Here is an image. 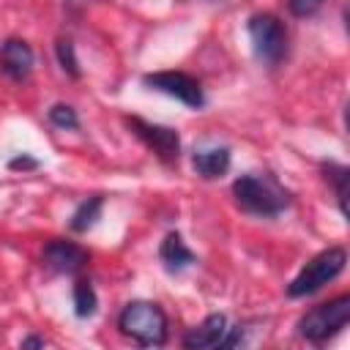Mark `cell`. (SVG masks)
I'll return each mask as SVG.
<instances>
[{"label": "cell", "instance_id": "obj_1", "mask_svg": "<svg viewBox=\"0 0 350 350\" xmlns=\"http://www.w3.org/2000/svg\"><path fill=\"white\" fill-rule=\"evenodd\" d=\"M232 197L243 213L265 216V219L279 216L290 205L287 191L273 178H260V175H241L232 183Z\"/></svg>", "mask_w": 350, "mask_h": 350}, {"label": "cell", "instance_id": "obj_2", "mask_svg": "<svg viewBox=\"0 0 350 350\" xmlns=\"http://www.w3.org/2000/svg\"><path fill=\"white\" fill-rule=\"evenodd\" d=\"M167 314L159 304L150 301H131L123 306L118 317V328L123 336L134 339L142 347H159L167 342Z\"/></svg>", "mask_w": 350, "mask_h": 350}, {"label": "cell", "instance_id": "obj_3", "mask_svg": "<svg viewBox=\"0 0 350 350\" xmlns=\"http://www.w3.org/2000/svg\"><path fill=\"white\" fill-rule=\"evenodd\" d=\"M347 265V252L342 246H331L323 249L320 254H314L301 271L298 276L287 284V295L290 298H306L312 293H317L320 287H325L328 282H334Z\"/></svg>", "mask_w": 350, "mask_h": 350}, {"label": "cell", "instance_id": "obj_4", "mask_svg": "<svg viewBox=\"0 0 350 350\" xmlns=\"http://www.w3.org/2000/svg\"><path fill=\"white\" fill-rule=\"evenodd\" d=\"M350 320V295H339L328 304L312 306L301 320H298V334L314 345L328 342L336 336Z\"/></svg>", "mask_w": 350, "mask_h": 350}, {"label": "cell", "instance_id": "obj_5", "mask_svg": "<svg viewBox=\"0 0 350 350\" xmlns=\"http://www.w3.org/2000/svg\"><path fill=\"white\" fill-rule=\"evenodd\" d=\"M246 30H249V38H252L254 57L262 66L276 68L287 55V30H284L282 19L273 16V14H254L249 19Z\"/></svg>", "mask_w": 350, "mask_h": 350}, {"label": "cell", "instance_id": "obj_6", "mask_svg": "<svg viewBox=\"0 0 350 350\" xmlns=\"http://www.w3.org/2000/svg\"><path fill=\"white\" fill-rule=\"evenodd\" d=\"M142 82L150 88V90H159L164 96H172L178 98L180 104L191 107V109H200L205 104V96H202V88L194 77L183 74V71H156V74H145Z\"/></svg>", "mask_w": 350, "mask_h": 350}, {"label": "cell", "instance_id": "obj_7", "mask_svg": "<svg viewBox=\"0 0 350 350\" xmlns=\"http://www.w3.org/2000/svg\"><path fill=\"white\" fill-rule=\"evenodd\" d=\"M129 126L161 161H167V164L178 161V156H180V137H178L175 129L159 126V123H148V120H142L137 115L129 118Z\"/></svg>", "mask_w": 350, "mask_h": 350}, {"label": "cell", "instance_id": "obj_8", "mask_svg": "<svg viewBox=\"0 0 350 350\" xmlns=\"http://www.w3.org/2000/svg\"><path fill=\"white\" fill-rule=\"evenodd\" d=\"M88 252L79 246V243H74V241H49L46 246H44V252H41V260H44V265L49 268V271H55V273H77L79 268H85V262H88Z\"/></svg>", "mask_w": 350, "mask_h": 350}, {"label": "cell", "instance_id": "obj_9", "mask_svg": "<svg viewBox=\"0 0 350 350\" xmlns=\"http://www.w3.org/2000/svg\"><path fill=\"white\" fill-rule=\"evenodd\" d=\"M0 71L14 82H22L33 71V49L22 38H8L0 46Z\"/></svg>", "mask_w": 350, "mask_h": 350}, {"label": "cell", "instance_id": "obj_10", "mask_svg": "<svg viewBox=\"0 0 350 350\" xmlns=\"http://www.w3.org/2000/svg\"><path fill=\"white\" fill-rule=\"evenodd\" d=\"M227 317L224 314H208L197 328H191L183 336V347L189 350H211V347H224L227 339Z\"/></svg>", "mask_w": 350, "mask_h": 350}, {"label": "cell", "instance_id": "obj_11", "mask_svg": "<svg viewBox=\"0 0 350 350\" xmlns=\"http://www.w3.org/2000/svg\"><path fill=\"white\" fill-rule=\"evenodd\" d=\"M230 150L227 148H202V150H194V156H191V167H194V172L200 175V178H205V180H216V178H221L227 170H230Z\"/></svg>", "mask_w": 350, "mask_h": 350}, {"label": "cell", "instance_id": "obj_12", "mask_svg": "<svg viewBox=\"0 0 350 350\" xmlns=\"http://www.w3.org/2000/svg\"><path fill=\"white\" fill-rule=\"evenodd\" d=\"M159 260L164 262V268H167L170 273H180V271H186L189 265L197 262L194 252L183 243V238H180L178 232H170V235L161 241V246H159Z\"/></svg>", "mask_w": 350, "mask_h": 350}, {"label": "cell", "instance_id": "obj_13", "mask_svg": "<svg viewBox=\"0 0 350 350\" xmlns=\"http://www.w3.org/2000/svg\"><path fill=\"white\" fill-rule=\"evenodd\" d=\"M323 178L334 186L339 211H342V216H347V178H350L347 167L345 164H336V161H323Z\"/></svg>", "mask_w": 350, "mask_h": 350}, {"label": "cell", "instance_id": "obj_14", "mask_svg": "<svg viewBox=\"0 0 350 350\" xmlns=\"http://www.w3.org/2000/svg\"><path fill=\"white\" fill-rule=\"evenodd\" d=\"M101 197H90V200H85L77 211H74V216H71V230L74 232H88L93 224H96V219L101 216Z\"/></svg>", "mask_w": 350, "mask_h": 350}, {"label": "cell", "instance_id": "obj_15", "mask_svg": "<svg viewBox=\"0 0 350 350\" xmlns=\"http://www.w3.org/2000/svg\"><path fill=\"white\" fill-rule=\"evenodd\" d=\"M96 306H98V298H96V290L88 279H79L74 284V312L77 317H90L96 314Z\"/></svg>", "mask_w": 350, "mask_h": 350}, {"label": "cell", "instance_id": "obj_16", "mask_svg": "<svg viewBox=\"0 0 350 350\" xmlns=\"http://www.w3.org/2000/svg\"><path fill=\"white\" fill-rule=\"evenodd\" d=\"M57 63H60V68L68 74V77H79V60H77V52H74V44L68 41V38H60L57 41Z\"/></svg>", "mask_w": 350, "mask_h": 350}, {"label": "cell", "instance_id": "obj_17", "mask_svg": "<svg viewBox=\"0 0 350 350\" xmlns=\"http://www.w3.org/2000/svg\"><path fill=\"white\" fill-rule=\"evenodd\" d=\"M49 123L57 126V129H77V126H79V118H77L74 107H68V104H55V107L49 109Z\"/></svg>", "mask_w": 350, "mask_h": 350}, {"label": "cell", "instance_id": "obj_18", "mask_svg": "<svg viewBox=\"0 0 350 350\" xmlns=\"http://www.w3.org/2000/svg\"><path fill=\"white\" fill-rule=\"evenodd\" d=\"M323 3H325V0H287V8H290L293 16L306 19V16H314V14L323 8Z\"/></svg>", "mask_w": 350, "mask_h": 350}, {"label": "cell", "instance_id": "obj_19", "mask_svg": "<svg viewBox=\"0 0 350 350\" xmlns=\"http://www.w3.org/2000/svg\"><path fill=\"white\" fill-rule=\"evenodd\" d=\"M8 167H11V170H36V167H38V161H36V159H30V156H16V159H11V161H8Z\"/></svg>", "mask_w": 350, "mask_h": 350}, {"label": "cell", "instance_id": "obj_20", "mask_svg": "<svg viewBox=\"0 0 350 350\" xmlns=\"http://www.w3.org/2000/svg\"><path fill=\"white\" fill-rule=\"evenodd\" d=\"M22 347H46V339H41V336H27V339H22Z\"/></svg>", "mask_w": 350, "mask_h": 350}]
</instances>
